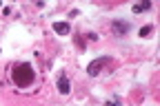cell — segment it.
I'll use <instances>...</instances> for the list:
<instances>
[{
    "label": "cell",
    "instance_id": "8",
    "mask_svg": "<svg viewBox=\"0 0 160 106\" xmlns=\"http://www.w3.org/2000/svg\"><path fill=\"white\" fill-rule=\"evenodd\" d=\"M85 38H89V40H98V33H93V31H91V33H87Z\"/></svg>",
    "mask_w": 160,
    "mask_h": 106
},
{
    "label": "cell",
    "instance_id": "1",
    "mask_svg": "<svg viewBox=\"0 0 160 106\" xmlns=\"http://www.w3.org/2000/svg\"><path fill=\"white\" fill-rule=\"evenodd\" d=\"M11 80L18 89H27L36 82V71L29 62H20V64H13L11 67Z\"/></svg>",
    "mask_w": 160,
    "mask_h": 106
},
{
    "label": "cell",
    "instance_id": "6",
    "mask_svg": "<svg viewBox=\"0 0 160 106\" xmlns=\"http://www.w3.org/2000/svg\"><path fill=\"white\" fill-rule=\"evenodd\" d=\"M149 9H151V0H142V2H138V5L131 7L133 13H142V11H149Z\"/></svg>",
    "mask_w": 160,
    "mask_h": 106
},
{
    "label": "cell",
    "instance_id": "2",
    "mask_svg": "<svg viewBox=\"0 0 160 106\" xmlns=\"http://www.w3.org/2000/svg\"><path fill=\"white\" fill-rule=\"evenodd\" d=\"M109 62H111L109 55H102V58H98V60H91V62H89V67H87V73H89L91 77H96L100 71H102V67L109 64Z\"/></svg>",
    "mask_w": 160,
    "mask_h": 106
},
{
    "label": "cell",
    "instance_id": "7",
    "mask_svg": "<svg viewBox=\"0 0 160 106\" xmlns=\"http://www.w3.org/2000/svg\"><path fill=\"white\" fill-rule=\"evenodd\" d=\"M151 33H153V27H151V25H147V27L140 29V38H147V35H151Z\"/></svg>",
    "mask_w": 160,
    "mask_h": 106
},
{
    "label": "cell",
    "instance_id": "5",
    "mask_svg": "<svg viewBox=\"0 0 160 106\" xmlns=\"http://www.w3.org/2000/svg\"><path fill=\"white\" fill-rule=\"evenodd\" d=\"M53 31H56L58 35H67V33L71 31V25H69V22H53Z\"/></svg>",
    "mask_w": 160,
    "mask_h": 106
},
{
    "label": "cell",
    "instance_id": "9",
    "mask_svg": "<svg viewBox=\"0 0 160 106\" xmlns=\"http://www.w3.org/2000/svg\"><path fill=\"white\" fill-rule=\"evenodd\" d=\"M109 104H111V106H122V104H120V99H118V97H116V99H111Z\"/></svg>",
    "mask_w": 160,
    "mask_h": 106
},
{
    "label": "cell",
    "instance_id": "4",
    "mask_svg": "<svg viewBox=\"0 0 160 106\" xmlns=\"http://www.w3.org/2000/svg\"><path fill=\"white\" fill-rule=\"evenodd\" d=\"M58 91L62 93V95H69L71 93V84H69L67 73H60V77H58Z\"/></svg>",
    "mask_w": 160,
    "mask_h": 106
},
{
    "label": "cell",
    "instance_id": "3",
    "mask_svg": "<svg viewBox=\"0 0 160 106\" xmlns=\"http://www.w3.org/2000/svg\"><path fill=\"white\" fill-rule=\"evenodd\" d=\"M111 29H113V33H116V35L122 38V35H127V33H129L131 25L127 22V20H113V22H111Z\"/></svg>",
    "mask_w": 160,
    "mask_h": 106
}]
</instances>
